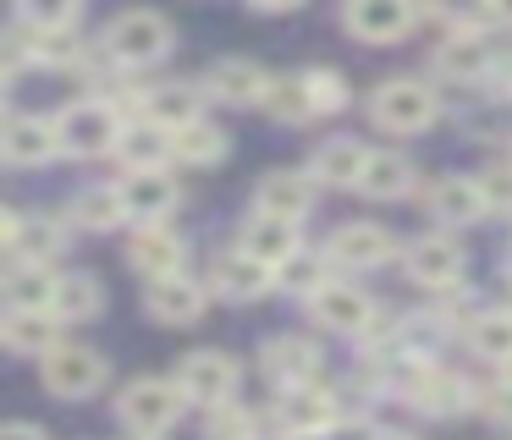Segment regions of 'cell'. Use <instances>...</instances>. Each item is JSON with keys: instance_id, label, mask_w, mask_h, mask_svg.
<instances>
[{"instance_id": "obj_9", "label": "cell", "mask_w": 512, "mask_h": 440, "mask_svg": "<svg viewBox=\"0 0 512 440\" xmlns=\"http://www.w3.org/2000/svg\"><path fill=\"white\" fill-rule=\"evenodd\" d=\"M177 385H182V396H188V402L221 407V402H232V391H237V363L226 358V352H215V347L188 352V358H182V369H177Z\"/></svg>"}, {"instance_id": "obj_22", "label": "cell", "mask_w": 512, "mask_h": 440, "mask_svg": "<svg viewBox=\"0 0 512 440\" xmlns=\"http://www.w3.org/2000/svg\"><path fill=\"white\" fill-rule=\"evenodd\" d=\"M122 198H127V215H133L138 226H149V220H166L171 209H177V182L166 176V165H160V171H127Z\"/></svg>"}, {"instance_id": "obj_19", "label": "cell", "mask_w": 512, "mask_h": 440, "mask_svg": "<svg viewBox=\"0 0 512 440\" xmlns=\"http://www.w3.org/2000/svg\"><path fill=\"white\" fill-rule=\"evenodd\" d=\"M116 154H122L127 171H160V165L177 154V132L160 127V121L138 116L133 127H122V143H116Z\"/></svg>"}, {"instance_id": "obj_32", "label": "cell", "mask_w": 512, "mask_h": 440, "mask_svg": "<svg viewBox=\"0 0 512 440\" xmlns=\"http://www.w3.org/2000/svg\"><path fill=\"white\" fill-rule=\"evenodd\" d=\"M265 110L276 121H314L320 110H314V94H309V77L292 72V77H270L265 88Z\"/></svg>"}, {"instance_id": "obj_52", "label": "cell", "mask_w": 512, "mask_h": 440, "mask_svg": "<svg viewBox=\"0 0 512 440\" xmlns=\"http://www.w3.org/2000/svg\"><path fill=\"white\" fill-rule=\"evenodd\" d=\"M138 440H155V435H138Z\"/></svg>"}, {"instance_id": "obj_33", "label": "cell", "mask_w": 512, "mask_h": 440, "mask_svg": "<svg viewBox=\"0 0 512 440\" xmlns=\"http://www.w3.org/2000/svg\"><path fill=\"white\" fill-rule=\"evenodd\" d=\"M100 303H105V292H100V281H94V275H61L50 314L67 319V325H78V319H94V314H100Z\"/></svg>"}, {"instance_id": "obj_1", "label": "cell", "mask_w": 512, "mask_h": 440, "mask_svg": "<svg viewBox=\"0 0 512 440\" xmlns=\"http://www.w3.org/2000/svg\"><path fill=\"white\" fill-rule=\"evenodd\" d=\"M39 380H45V391L61 396V402H89V396L105 391L111 363H105V352H94V347H72V341H61L56 352H45Z\"/></svg>"}, {"instance_id": "obj_24", "label": "cell", "mask_w": 512, "mask_h": 440, "mask_svg": "<svg viewBox=\"0 0 512 440\" xmlns=\"http://www.w3.org/2000/svg\"><path fill=\"white\" fill-rule=\"evenodd\" d=\"M435 72L452 77V83H479L490 72V39L479 28H463L435 50Z\"/></svg>"}, {"instance_id": "obj_40", "label": "cell", "mask_w": 512, "mask_h": 440, "mask_svg": "<svg viewBox=\"0 0 512 440\" xmlns=\"http://www.w3.org/2000/svg\"><path fill=\"white\" fill-rule=\"evenodd\" d=\"M435 314H441L446 325H457V319H468V325H474V319L485 314V308H479V297L468 292L463 281H457V286H446V292H441V303H435Z\"/></svg>"}, {"instance_id": "obj_41", "label": "cell", "mask_w": 512, "mask_h": 440, "mask_svg": "<svg viewBox=\"0 0 512 440\" xmlns=\"http://www.w3.org/2000/svg\"><path fill=\"white\" fill-rule=\"evenodd\" d=\"M435 17L463 33V28H479L490 17V0H435Z\"/></svg>"}, {"instance_id": "obj_43", "label": "cell", "mask_w": 512, "mask_h": 440, "mask_svg": "<svg viewBox=\"0 0 512 440\" xmlns=\"http://www.w3.org/2000/svg\"><path fill=\"white\" fill-rule=\"evenodd\" d=\"M485 204L490 209H512V165H501V171H485Z\"/></svg>"}, {"instance_id": "obj_30", "label": "cell", "mask_w": 512, "mask_h": 440, "mask_svg": "<svg viewBox=\"0 0 512 440\" xmlns=\"http://www.w3.org/2000/svg\"><path fill=\"white\" fill-rule=\"evenodd\" d=\"M72 215L89 231H116L122 220H133L127 215V198H122V182L116 187H83V193L72 198Z\"/></svg>"}, {"instance_id": "obj_34", "label": "cell", "mask_w": 512, "mask_h": 440, "mask_svg": "<svg viewBox=\"0 0 512 440\" xmlns=\"http://www.w3.org/2000/svg\"><path fill=\"white\" fill-rule=\"evenodd\" d=\"M331 253H292V259L287 264H276V286H281V292H298V297H314V292H320V286L325 281H331Z\"/></svg>"}, {"instance_id": "obj_28", "label": "cell", "mask_w": 512, "mask_h": 440, "mask_svg": "<svg viewBox=\"0 0 512 440\" xmlns=\"http://www.w3.org/2000/svg\"><path fill=\"white\" fill-rule=\"evenodd\" d=\"M364 165H369V149L353 138H325L320 149H314V165L309 171L320 176L325 187H358L364 182Z\"/></svg>"}, {"instance_id": "obj_7", "label": "cell", "mask_w": 512, "mask_h": 440, "mask_svg": "<svg viewBox=\"0 0 512 440\" xmlns=\"http://www.w3.org/2000/svg\"><path fill=\"white\" fill-rule=\"evenodd\" d=\"M402 391H408V402L419 407V413H430V418H457L468 407V396H474L452 369H441V363H419V358L408 363Z\"/></svg>"}, {"instance_id": "obj_42", "label": "cell", "mask_w": 512, "mask_h": 440, "mask_svg": "<svg viewBox=\"0 0 512 440\" xmlns=\"http://www.w3.org/2000/svg\"><path fill=\"white\" fill-rule=\"evenodd\" d=\"M479 407H485V418H490V424L512 429V380H501L496 391H485V396H479Z\"/></svg>"}, {"instance_id": "obj_53", "label": "cell", "mask_w": 512, "mask_h": 440, "mask_svg": "<svg viewBox=\"0 0 512 440\" xmlns=\"http://www.w3.org/2000/svg\"><path fill=\"white\" fill-rule=\"evenodd\" d=\"M507 88H512V77H507Z\"/></svg>"}, {"instance_id": "obj_16", "label": "cell", "mask_w": 512, "mask_h": 440, "mask_svg": "<svg viewBox=\"0 0 512 440\" xmlns=\"http://www.w3.org/2000/svg\"><path fill=\"white\" fill-rule=\"evenodd\" d=\"M325 253H331L336 264H347V270H380V264L397 253V242H391V231L369 226V220H353V226L336 231Z\"/></svg>"}, {"instance_id": "obj_49", "label": "cell", "mask_w": 512, "mask_h": 440, "mask_svg": "<svg viewBox=\"0 0 512 440\" xmlns=\"http://www.w3.org/2000/svg\"><path fill=\"white\" fill-rule=\"evenodd\" d=\"M380 440H413V435H397V429H380Z\"/></svg>"}, {"instance_id": "obj_4", "label": "cell", "mask_w": 512, "mask_h": 440, "mask_svg": "<svg viewBox=\"0 0 512 440\" xmlns=\"http://www.w3.org/2000/svg\"><path fill=\"white\" fill-rule=\"evenodd\" d=\"M105 50L116 55V66H155L171 50V22L160 11H122L105 28Z\"/></svg>"}, {"instance_id": "obj_23", "label": "cell", "mask_w": 512, "mask_h": 440, "mask_svg": "<svg viewBox=\"0 0 512 440\" xmlns=\"http://www.w3.org/2000/svg\"><path fill=\"white\" fill-rule=\"evenodd\" d=\"M485 209H490L485 187H479L474 176H441V182L430 187V215L441 220V226H474Z\"/></svg>"}, {"instance_id": "obj_36", "label": "cell", "mask_w": 512, "mask_h": 440, "mask_svg": "<svg viewBox=\"0 0 512 440\" xmlns=\"http://www.w3.org/2000/svg\"><path fill=\"white\" fill-rule=\"evenodd\" d=\"M177 160L182 165H215V160H226V132L215 127V121L177 127Z\"/></svg>"}, {"instance_id": "obj_11", "label": "cell", "mask_w": 512, "mask_h": 440, "mask_svg": "<svg viewBox=\"0 0 512 440\" xmlns=\"http://www.w3.org/2000/svg\"><path fill=\"white\" fill-rule=\"evenodd\" d=\"M204 303H210V292H204L193 275H160V281H149L144 292V308L155 325H193V319L204 314Z\"/></svg>"}, {"instance_id": "obj_2", "label": "cell", "mask_w": 512, "mask_h": 440, "mask_svg": "<svg viewBox=\"0 0 512 440\" xmlns=\"http://www.w3.org/2000/svg\"><path fill=\"white\" fill-rule=\"evenodd\" d=\"M61 149L78 154V160H94V154H111L122 143V116H116L111 99H78L56 116Z\"/></svg>"}, {"instance_id": "obj_18", "label": "cell", "mask_w": 512, "mask_h": 440, "mask_svg": "<svg viewBox=\"0 0 512 440\" xmlns=\"http://www.w3.org/2000/svg\"><path fill=\"white\" fill-rule=\"evenodd\" d=\"M0 341H6V352H17V358H45V352H56V314L50 308H6V325H0Z\"/></svg>"}, {"instance_id": "obj_17", "label": "cell", "mask_w": 512, "mask_h": 440, "mask_svg": "<svg viewBox=\"0 0 512 440\" xmlns=\"http://www.w3.org/2000/svg\"><path fill=\"white\" fill-rule=\"evenodd\" d=\"M204 88H210V94L221 99V105H265L270 77H265V66L243 61V55H226V61H215V66H210Z\"/></svg>"}, {"instance_id": "obj_37", "label": "cell", "mask_w": 512, "mask_h": 440, "mask_svg": "<svg viewBox=\"0 0 512 440\" xmlns=\"http://www.w3.org/2000/svg\"><path fill=\"white\" fill-rule=\"evenodd\" d=\"M17 17L34 22V28H72L78 0H17Z\"/></svg>"}, {"instance_id": "obj_26", "label": "cell", "mask_w": 512, "mask_h": 440, "mask_svg": "<svg viewBox=\"0 0 512 440\" xmlns=\"http://www.w3.org/2000/svg\"><path fill=\"white\" fill-rule=\"evenodd\" d=\"M254 204L265 215H281V220H303L314 209V182L298 171H270L265 182L254 187Z\"/></svg>"}, {"instance_id": "obj_6", "label": "cell", "mask_w": 512, "mask_h": 440, "mask_svg": "<svg viewBox=\"0 0 512 440\" xmlns=\"http://www.w3.org/2000/svg\"><path fill=\"white\" fill-rule=\"evenodd\" d=\"M309 314L320 319L325 330H342V336H364V330L380 319V308H375V297H369L364 286H353V281H325L320 292L309 297Z\"/></svg>"}, {"instance_id": "obj_48", "label": "cell", "mask_w": 512, "mask_h": 440, "mask_svg": "<svg viewBox=\"0 0 512 440\" xmlns=\"http://www.w3.org/2000/svg\"><path fill=\"white\" fill-rule=\"evenodd\" d=\"M292 440H331V429H309V435H292Z\"/></svg>"}, {"instance_id": "obj_8", "label": "cell", "mask_w": 512, "mask_h": 440, "mask_svg": "<svg viewBox=\"0 0 512 440\" xmlns=\"http://www.w3.org/2000/svg\"><path fill=\"white\" fill-rule=\"evenodd\" d=\"M342 22L364 44H391L419 22V0H347Z\"/></svg>"}, {"instance_id": "obj_13", "label": "cell", "mask_w": 512, "mask_h": 440, "mask_svg": "<svg viewBox=\"0 0 512 440\" xmlns=\"http://www.w3.org/2000/svg\"><path fill=\"white\" fill-rule=\"evenodd\" d=\"M408 275L419 286H435V292H446V286L463 281V248H457L452 237H441V231H430V237L408 242Z\"/></svg>"}, {"instance_id": "obj_21", "label": "cell", "mask_w": 512, "mask_h": 440, "mask_svg": "<svg viewBox=\"0 0 512 440\" xmlns=\"http://www.w3.org/2000/svg\"><path fill=\"white\" fill-rule=\"evenodd\" d=\"M237 248L265 259V264H287L292 253H298V220H281V215H265V209H259L254 220H243Z\"/></svg>"}, {"instance_id": "obj_20", "label": "cell", "mask_w": 512, "mask_h": 440, "mask_svg": "<svg viewBox=\"0 0 512 440\" xmlns=\"http://www.w3.org/2000/svg\"><path fill=\"white\" fill-rule=\"evenodd\" d=\"M127 259H133V270H144L149 281H160V275H177L182 270V237L171 226H160V220H149V226L133 231V242H127Z\"/></svg>"}, {"instance_id": "obj_27", "label": "cell", "mask_w": 512, "mask_h": 440, "mask_svg": "<svg viewBox=\"0 0 512 440\" xmlns=\"http://www.w3.org/2000/svg\"><path fill=\"white\" fill-rule=\"evenodd\" d=\"M259 363H265V374L276 385H309L314 374H320V347L303 341V336H276Z\"/></svg>"}, {"instance_id": "obj_14", "label": "cell", "mask_w": 512, "mask_h": 440, "mask_svg": "<svg viewBox=\"0 0 512 440\" xmlns=\"http://www.w3.org/2000/svg\"><path fill=\"white\" fill-rule=\"evenodd\" d=\"M0 149H6V160H12V165H50L56 154H67V149H61L56 121H45V116H6Z\"/></svg>"}, {"instance_id": "obj_29", "label": "cell", "mask_w": 512, "mask_h": 440, "mask_svg": "<svg viewBox=\"0 0 512 440\" xmlns=\"http://www.w3.org/2000/svg\"><path fill=\"white\" fill-rule=\"evenodd\" d=\"M61 275L50 264H6V281H0V297L6 308H50L56 303Z\"/></svg>"}, {"instance_id": "obj_44", "label": "cell", "mask_w": 512, "mask_h": 440, "mask_svg": "<svg viewBox=\"0 0 512 440\" xmlns=\"http://www.w3.org/2000/svg\"><path fill=\"white\" fill-rule=\"evenodd\" d=\"M331 440H380V429L369 424V418H336Z\"/></svg>"}, {"instance_id": "obj_25", "label": "cell", "mask_w": 512, "mask_h": 440, "mask_svg": "<svg viewBox=\"0 0 512 440\" xmlns=\"http://www.w3.org/2000/svg\"><path fill=\"white\" fill-rule=\"evenodd\" d=\"M138 110H144L149 121H160V127H193V121H204V94L193 83H160V88H144V99H138Z\"/></svg>"}, {"instance_id": "obj_15", "label": "cell", "mask_w": 512, "mask_h": 440, "mask_svg": "<svg viewBox=\"0 0 512 440\" xmlns=\"http://www.w3.org/2000/svg\"><path fill=\"white\" fill-rule=\"evenodd\" d=\"M276 418L287 435H309V429H331L336 424V402L331 391L320 385H281V402H276Z\"/></svg>"}, {"instance_id": "obj_51", "label": "cell", "mask_w": 512, "mask_h": 440, "mask_svg": "<svg viewBox=\"0 0 512 440\" xmlns=\"http://www.w3.org/2000/svg\"><path fill=\"white\" fill-rule=\"evenodd\" d=\"M507 281H512V253H507Z\"/></svg>"}, {"instance_id": "obj_39", "label": "cell", "mask_w": 512, "mask_h": 440, "mask_svg": "<svg viewBox=\"0 0 512 440\" xmlns=\"http://www.w3.org/2000/svg\"><path fill=\"white\" fill-rule=\"evenodd\" d=\"M303 77H309V94H314V110H320V116H331V110L347 105L342 72H331V66H314V72H303Z\"/></svg>"}, {"instance_id": "obj_35", "label": "cell", "mask_w": 512, "mask_h": 440, "mask_svg": "<svg viewBox=\"0 0 512 440\" xmlns=\"http://www.w3.org/2000/svg\"><path fill=\"white\" fill-rule=\"evenodd\" d=\"M468 341H474L479 358L507 363L512 358V314H507V308H485V314L468 325Z\"/></svg>"}, {"instance_id": "obj_12", "label": "cell", "mask_w": 512, "mask_h": 440, "mask_svg": "<svg viewBox=\"0 0 512 440\" xmlns=\"http://www.w3.org/2000/svg\"><path fill=\"white\" fill-rule=\"evenodd\" d=\"M210 286L221 297H232V303H254V297H265L270 286H276V264L254 259V253H243V248H232V253H221V259H215Z\"/></svg>"}, {"instance_id": "obj_47", "label": "cell", "mask_w": 512, "mask_h": 440, "mask_svg": "<svg viewBox=\"0 0 512 440\" xmlns=\"http://www.w3.org/2000/svg\"><path fill=\"white\" fill-rule=\"evenodd\" d=\"M259 11H292V6H303V0H254Z\"/></svg>"}, {"instance_id": "obj_3", "label": "cell", "mask_w": 512, "mask_h": 440, "mask_svg": "<svg viewBox=\"0 0 512 440\" xmlns=\"http://www.w3.org/2000/svg\"><path fill=\"white\" fill-rule=\"evenodd\" d=\"M182 385L177 380H133L116 402V418H122L127 435H166L182 418Z\"/></svg>"}, {"instance_id": "obj_38", "label": "cell", "mask_w": 512, "mask_h": 440, "mask_svg": "<svg viewBox=\"0 0 512 440\" xmlns=\"http://www.w3.org/2000/svg\"><path fill=\"white\" fill-rule=\"evenodd\" d=\"M204 435H210V440H254V418H248L237 402H221V407H210Z\"/></svg>"}, {"instance_id": "obj_5", "label": "cell", "mask_w": 512, "mask_h": 440, "mask_svg": "<svg viewBox=\"0 0 512 440\" xmlns=\"http://www.w3.org/2000/svg\"><path fill=\"white\" fill-rule=\"evenodd\" d=\"M369 116L386 132H424L435 121V94L419 77H386V83L369 94Z\"/></svg>"}, {"instance_id": "obj_31", "label": "cell", "mask_w": 512, "mask_h": 440, "mask_svg": "<svg viewBox=\"0 0 512 440\" xmlns=\"http://www.w3.org/2000/svg\"><path fill=\"white\" fill-rule=\"evenodd\" d=\"M413 187V165L402 160L397 149H380V154H369V165H364V182H358V193L364 198H402Z\"/></svg>"}, {"instance_id": "obj_46", "label": "cell", "mask_w": 512, "mask_h": 440, "mask_svg": "<svg viewBox=\"0 0 512 440\" xmlns=\"http://www.w3.org/2000/svg\"><path fill=\"white\" fill-rule=\"evenodd\" d=\"M490 17L507 22V28H512V0H490Z\"/></svg>"}, {"instance_id": "obj_45", "label": "cell", "mask_w": 512, "mask_h": 440, "mask_svg": "<svg viewBox=\"0 0 512 440\" xmlns=\"http://www.w3.org/2000/svg\"><path fill=\"white\" fill-rule=\"evenodd\" d=\"M0 440H50V435H45V429H34V424H12Z\"/></svg>"}, {"instance_id": "obj_10", "label": "cell", "mask_w": 512, "mask_h": 440, "mask_svg": "<svg viewBox=\"0 0 512 440\" xmlns=\"http://www.w3.org/2000/svg\"><path fill=\"white\" fill-rule=\"evenodd\" d=\"M0 237H6V259H12V264H50L61 248H67V231H61L56 220L23 215V209H6Z\"/></svg>"}, {"instance_id": "obj_50", "label": "cell", "mask_w": 512, "mask_h": 440, "mask_svg": "<svg viewBox=\"0 0 512 440\" xmlns=\"http://www.w3.org/2000/svg\"><path fill=\"white\" fill-rule=\"evenodd\" d=\"M501 380H512V358H507V363H501Z\"/></svg>"}]
</instances>
